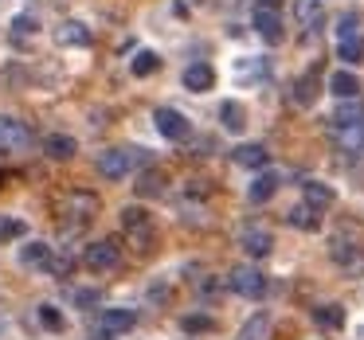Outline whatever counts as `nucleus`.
<instances>
[{"label":"nucleus","mask_w":364,"mask_h":340,"mask_svg":"<svg viewBox=\"0 0 364 340\" xmlns=\"http://www.w3.org/2000/svg\"><path fill=\"white\" fill-rule=\"evenodd\" d=\"M153 126H157V133L168 137V141H184V137H192V121L184 118L181 110H173V106L153 110Z\"/></svg>","instance_id":"nucleus-1"},{"label":"nucleus","mask_w":364,"mask_h":340,"mask_svg":"<svg viewBox=\"0 0 364 340\" xmlns=\"http://www.w3.org/2000/svg\"><path fill=\"white\" fill-rule=\"evenodd\" d=\"M228 285L239 293V297L259 301L262 293H267V274H259L255 266H235V270H231V278H228Z\"/></svg>","instance_id":"nucleus-2"},{"label":"nucleus","mask_w":364,"mask_h":340,"mask_svg":"<svg viewBox=\"0 0 364 340\" xmlns=\"http://www.w3.org/2000/svg\"><path fill=\"white\" fill-rule=\"evenodd\" d=\"M82 258H87L90 270H114L122 262V246H118V238H98V243L87 246Z\"/></svg>","instance_id":"nucleus-3"},{"label":"nucleus","mask_w":364,"mask_h":340,"mask_svg":"<svg viewBox=\"0 0 364 340\" xmlns=\"http://www.w3.org/2000/svg\"><path fill=\"white\" fill-rule=\"evenodd\" d=\"M32 145V129L20 118H0V153H20Z\"/></svg>","instance_id":"nucleus-4"},{"label":"nucleus","mask_w":364,"mask_h":340,"mask_svg":"<svg viewBox=\"0 0 364 340\" xmlns=\"http://www.w3.org/2000/svg\"><path fill=\"white\" fill-rule=\"evenodd\" d=\"M255 32H259L267 43H278V40H282V12H278L270 0H262L259 9H255Z\"/></svg>","instance_id":"nucleus-5"},{"label":"nucleus","mask_w":364,"mask_h":340,"mask_svg":"<svg viewBox=\"0 0 364 340\" xmlns=\"http://www.w3.org/2000/svg\"><path fill=\"white\" fill-rule=\"evenodd\" d=\"M122 227H126V235L137 238L141 251L153 243V223H149V215H145L141 207H122Z\"/></svg>","instance_id":"nucleus-6"},{"label":"nucleus","mask_w":364,"mask_h":340,"mask_svg":"<svg viewBox=\"0 0 364 340\" xmlns=\"http://www.w3.org/2000/svg\"><path fill=\"white\" fill-rule=\"evenodd\" d=\"M129 168H134V149H106L102 157H98V172H102L106 180H122Z\"/></svg>","instance_id":"nucleus-7"},{"label":"nucleus","mask_w":364,"mask_h":340,"mask_svg":"<svg viewBox=\"0 0 364 340\" xmlns=\"http://www.w3.org/2000/svg\"><path fill=\"white\" fill-rule=\"evenodd\" d=\"M239 246H243L251 258H267V254L274 251V235H270L267 227H247L243 235H239Z\"/></svg>","instance_id":"nucleus-8"},{"label":"nucleus","mask_w":364,"mask_h":340,"mask_svg":"<svg viewBox=\"0 0 364 340\" xmlns=\"http://www.w3.org/2000/svg\"><path fill=\"white\" fill-rule=\"evenodd\" d=\"M329 254H333V262H337V266H345L348 274H360L364 270V254L356 251V243H345V238H333V246H329Z\"/></svg>","instance_id":"nucleus-9"},{"label":"nucleus","mask_w":364,"mask_h":340,"mask_svg":"<svg viewBox=\"0 0 364 340\" xmlns=\"http://www.w3.org/2000/svg\"><path fill=\"white\" fill-rule=\"evenodd\" d=\"M333 145L341 153H364V121L360 126H333Z\"/></svg>","instance_id":"nucleus-10"},{"label":"nucleus","mask_w":364,"mask_h":340,"mask_svg":"<svg viewBox=\"0 0 364 340\" xmlns=\"http://www.w3.org/2000/svg\"><path fill=\"white\" fill-rule=\"evenodd\" d=\"M215 87V71L208 63H192L184 67V90H192V94H204V90Z\"/></svg>","instance_id":"nucleus-11"},{"label":"nucleus","mask_w":364,"mask_h":340,"mask_svg":"<svg viewBox=\"0 0 364 340\" xmlns=\"http://www.w3.org/2000/svg\"><path fill=\"white\" fill-rule=\"evenodd\" d=\"M55 40H59V48H87V43H90V28L82 24V20H67V24H59Z\"/></svg>","instance_id":"nucleus-12"},{"label":"nucleus","mask_w":364,"mask_h":340,"mask_svg":"<svg viewBox=\"0 0 364 340\" xmlns=\"http://www.w3.org/2000/svg\"><path fill=\"white\" fill-rule=\"evenodd\" d=\"M63 212L75 215V223H82V219H90V215L98 212V199L90 196V192H71V196L63 199Z\"/></svg>","instance_id":"nucleus-13"},{"label":"nucleus","mask_w":364,"mask_h":340,"mask_svg":"<svg viewBox=\"0 0 364 340\" xmlns=\"http://www.w3.org/2000/svg\"><path fill=\"white\" fill-rule=\"evenodd\" d=\"M301 196H306V204L314 207V212H325V207H333V188L329 184H321V180H306L301 184Z\"/></svg>","instance_id":"nucleus-14"},{"label":"nucleus","mask_w":364,"mask_h":340,"mask_svg":"<svg viewBox=\"0 0 364 340\" xmlns=\"http://www.w3.org/2000/svg\"><path fill=\"white\" fill-rule=\"evenodd\" d=\"M274 192H278V172H259L251 180V188H247V199H251V204H267Z\"/></svg>","instance_id":"nucleus-15"},{"label":"nucleus","mask_w":364,"mask_h":340,"mask_svg":"<svg viewBox=\"0 0 364 340\" xmlns=\"http://www.w3.org/2000/svg\"><path fill=\"white\" fill-rule=\"evenodd\" d=\"M317 94H321V82H317V71H306L298 82H294V102L298 106H314Z\"/></svg>","instance_id":"nucleus-16"},{"label":"nucleus","mask_w":364,"mask_h":340,"mask_svg":"<svg viewBox=\"0 0 364 340\" xmlns=\"http://www.w3.org/2000/svg\"><path fill=\"white\" fill-rule=\"evenodd\" d=\"M329 90L341 98V102H348V98H360V79H356L353 71H337L329 79Z\"/></svg>","instance_id":"nucleus-17"},{"label":"nucleus","mask_w":364,"mask_h":340,"mask_svg":"<svg viewBox=\"0 0 364 340\" xmlns=\"http://www.w3.org/2000/svg\"><path fill=\"white\" fill-rule=\"evenodd\" d=\"M137 324L134 309H102V329L106 332H129Z\"/></svg>","instance_id":"nucleus-18"},{"label":"nucleus","mask_w":364,"mask_h":340,"mask_svg":"<svg viewBox=\"0 0 364 340\" xmlns=\"http://www.w3.org/2000/svg\"><path fill=\"white\" fill-rule=\"evenodd\" d=\"M75 149H79V141H75V137H67V133H51L48 141H43V153H48L51 160H71Z\"/></svg>","instance_id":"nucleus-19"},{"label":"nucleus","mask_w":364,"mask_h":340,"mask_svg":"<svg viewBox=\"0 0 364 340\" xmlns=\"http://www.w3.org/2000/svg\"><path fill=\"white\" fill-rule=\"evenodd\" d=\"M231 157H235V165H239V168H267L270 153L262 149V145H239V149L231 153Z\"/></svg>","instance_id":"nucleus-20"},{"label":"nucleus","mask_w":364,"mask_h":340,"mask_svg":"<svg viewBox=\"0 0 364 340\" xmlns=\"http://www.w3.org/2000/svg\"><path fill=\"white\" fill-rule=\"evenodd\" d=\"M286 223H290V227H298V231H317V227H321V215H317L309 204H298V207H290Z\"/></svg>","instance_id":"nucleus-21"},{"label":"nucleus","mask_w":364,"mask_h":340,"mask_svg":"<svg viewBox=\"0 0 364 340\" xmlns=\"http://www.w3.org/2000/svg\"><path fill=\"white\" fill-rule=\"evenodd\" d=\"M360 121H364V102H360V98L341 102L337 114H333V126H360Z\"/></svg>","instance_id":"nucleus-22"},{"label":"nucleus","mask_w":364,"mask_h":340,"mask_svg":"<svg viewBox=\"0 0 364 340\" xmlns=\"http://www.w3.org/2000/svg\"><path fill=\"white\" fill-rule=\"evenodd\" d=\"M220 121H223V129H228V133H243L247 110H243L239 102H223V106H220Z\"/></svg>","instance_id":"nucleus-23"},{"label":"nucleus","mask_w":364,"mask_h":340,"mask_svg":"<svg viewBox=\"0 0 364 340\" xmlns=\"http://www.w3.org/2000/svg\"><path fill=\"white\" fill-rule=\"evenodd\" d=\"M51 258V246L40 243V238H32L28 246H20V266H48Z\"/></svg>","instance_id":"nucleus-24"},{"label":"nucleus","mask_w":364,"mask_h":340,"mask_svg":"<svg viewBox=\"0 0 364 340\" xmlns=\"http://www.w3.org/2000/svg\"><path fill=\"white\" fill-rule=\"evenodd\" d=\"M337 59L348 67L364 63V35H353V40H337Z\"/></svg>","instance_id":"nucleus-25"},{"label":"nucleus","mask_w":364,"mask_h":340,"mask_svg":"<svg viewBox=\"0 0 364 340\" xmlns=\"http://www.w3.org/2000/svg\"><path fill=\"white\" fill-rule=\"evenodd\" d=\"M314 324L317 329H341V324H345V309L341 305H317L314 309Z\"/></svg>","instance_id":"nucleus-26"},{"label":"nucleus","mask_w":364,"mask_h":340,"mask_svg":"<svg viewBox=\"0 0 364 340\" xmlns=\"http://www.w3.org/2000/svg\"><path fill=\"white\" fill-rule=\"evenodd\" d=\"M267 332H270V317L267 313H255L251 321L239 329V340H267Z\"/></svg>","instance_id":"nucleus-27"},{"label":"nucleus","mask_w":364,"mask_h":340,"mask_svg":"<svg viewBox=\"0 0 364 340\" xmlns=\"http://www.w3.org/2000/svg\"><path fill=\"white\" fill-rule=\"evenodd\" d=\"M294 16H298V24H317L321 20V0H294Z\"/></svg>","instance_id":"nucleus-28"},{"label":"nucleus","mask_w":364,"mask_h":340,"mask_svg":"<svg viewBox=\"0 0 364 340\" xmlns=\"http://www.w3.org/2000/svg\"><path fill=\"white\" fill-rule=\"evenodd\" d=\"M129 67H134V75H137V79H149V75L161 67V55H157V51H137V55H134V63H129Z\"/></svg>","instance_id":"nucleus-29"},{"label":"nucleus","mask_w":364,"mask_h":340,"mask_svg":"<svg viewBox=\"0 0 364 340\" xmlns=\"http://www.w3.org/2000/svg\"><path fill=\"white\" fill-rule=\"evenodd\" d=\"M165 172H141V180L134 184L137 188V196H161V192H165Z\"/></svg>","instance_id":"nucleus-30"},{"label":"nucleus","mask_w":364,"mask_h":340,"mask_svg":"<svg viewBox=\"0 0 364 340\" xmlns=\"http://www.w3.org/2000/svg\"><path fill=\"white\" fill-rule=\"evenodd\" d=\"M181 329L188 332V336H204V332L215 329V321H212V317H204V313H192V317H184V321H181Z\"/></svg>","instance_id":"nucleus-31"},{"label":"nucleus","mask_w":364,"mask_h":340,"mask_svg":"<svg viewBox=\"0 0 364 340\" xmlns=\"http://www.w3.org/2000/svg\"><path fill=\"white\" fill-rule=\"evenodd\" d=\"M353 35H360V16H356V12H345V16L337 20V40H353Z\"/></svg>","instance_id":"nucleus-32"},{"label":"nucleus","mask_w":364,"mask_h":340,"mask_svg":"<svg viewBox=\"0 0 364 340\" xmlns=\"http://www.w3.org/2000/svg\"><path fill=\"white\" fill-rule=\"evenodd\" d=\"M40 321L48 324L51 332H63V324H67V321H63V313H59L55 305H40Z\"/></svg>","instance_id":"nucleus-33"},{"label":"nucleus","mask_w":364,"mask_h":340,"mask_svg":"<svg viewBox=\"0 0 364 340\" xmlns=\"http://www.w3.org/2000/svg\"><path fill=\"white\" fill-rule=\"evenodd\" d=\"M24 223L20 219H0V243H12V238H24Z\"/></svg>","instance_id":"nucleus-34"},{"label":"nucleus","mask_w":364,"mask_h":340,"mask_svg":"<svg viewBox=\"0 0 364 340\" xmlns=\"http://www.w3.org/2000/svg\"><path fill=\"white\" fill-rule=\"evenodd\" d=\"M36 16H16L12 20V35H16V40H24V35H36Z\"/></svg>","instance_id":"nucleus-35"},{"label":"nucleus","mask_w":364,"mask_h":340,"mask_svg":"<svg viewBox=\"0 0 364 340\" xmlns=\"http://www.w3.org/2000/svg\"><path fill=\"white\" fill-rule=\"evenodd\" d=\"M149 301H168V285H149Z\"/></svg>","instance_id":"nucleus-36"},{"label":"nucleus","mask_w":364,"mask_h":340,"mask_svg":"<svg viewBox=\"0 0 364 340\" xmlns=\"http://www.w3.org/2000/svg\"><path fill=\"white\" fill-rule=\"evenodd\" d=\"M71 266H75V262L67 258V254H63L59 262H51V270H55V274H71Z\"/></svg>","instance_id":"nucleus-37"},{"label":"nucleus","mask_w":364,"mask_h":340,"mask_svg":"<svg viewBox=\"0 0 364 340\" xmlns=\"http://www.w3.org/2000/svg\"><path fill=\"white\" fill-rule=\"evenodd\" d=\"M75 301H79V305H95V301H98V290H82Z\"/></svg>","instance_id":"nucleus-38"},{"label":"nucleus","mask_w":364,"mask_h":340,"mask_svg":"<svg viewBox=\"0 0 364 340\" xmlns=\"http://www.w3.org/2000/svg\"><path fill=\"white\" fill-rule=\"evenodd\" d=\"M200 293H204V297H215V293H220V285H215V282H204V285H200Z\"/></svg>","instance_id":"nucleus-39"},{"label":"nucleus","mask_w":364,"mask_h":340,"mask_svg":"<svg viewBox=\"0 0 364 340\" xmlns=\"http://www.w3.org/2000/svg\"><path fill=\"white\" fill-rule=\"evenodd\" d=\"M192 4H200V0H192Z\"/></svg>","instance_id":"nucleus-40"}]
</instances>
